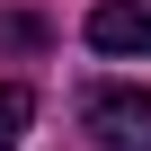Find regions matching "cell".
Returning a JSON list of instances; mask_svg holds the SVG:
<instances>
[{
  "label": "cell",
  "instance_id": "3957f363",
  "mask_svg": "<svg viewBox=\"0 0 151 151\" xmlns=\"http://www.w3.org/2000/svg\"><path fill=\"white\" fill-rule=\"evenodd\" d=\"M27 116H36V89H18V80H0V151H18Z\"/></svg>",
  "mask_w": 151,
  "mask_h": 151
},
{
  "label": "cell",
  "instance_id": "277c9868",
  "mask_svg": "<svg viewBox=\"0 0 151 151\" xmlns=\"http://www.w3.org/2000/svg\"><path fill=\"white\" fill-rule=\"evenodd\" d=\"M0 45H9V53H36L45 45V18H0Z\"/></svg>",
  "mask_w": 151,
  "mask_h": 151
},
{
  "label": "cell",
  "instance_id": "6da1fadb",
  "mask_svg": "<svg viewBox=\"0 0 151 151\" xmlns=\"http://www.w3.org/2000/svg\"><path fill=\"white\" fill-rule=\"evenodd\" d=\"M80 124L107 151H151V89H89L80 98Z\"/></svg>",
  "mask_w": 151,
  "mask_h": 151
},
{
  "label": "cell",
  "instance_id": "7a4b0ae2",
  "mask_svg": "<svg viewBox=\"0 0 151 151\" xmlns=\"http://www.w3.org/2000/svg\"><path fill=\"white\" fill-rule=\"evenodd\" d=\"M89 45L98 53H151V0H98L89 9Z\"/></svg>",
  "mask_w": 151,
  "mask_h": 151
}]
</instances>
